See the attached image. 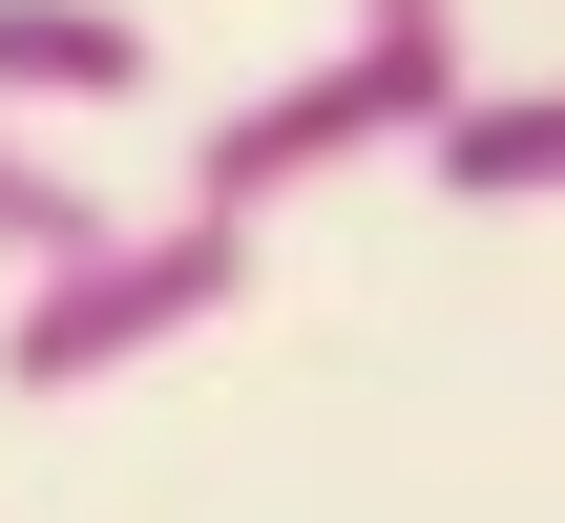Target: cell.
<instances>
[{"label": "cell", "instance_id": "1", "mask_svg": "<svg viewBox=\"0 0 565 523\" xmlns=\"http://www.w3.org/2000/svg\"><path fill=\"white\" fill-rule=\"evenodd\" d=\"M210 314H252V210H168V231H84L63 273H21V314H0V398H105V377H147L168 335H210Z\"/></svg>", "mask_w": 565, "mask_h": 523}, {"label": "cell", "instance_id": "2", "mask_svg": "<svg viewBox=\"0 0 565 523\" xmlns=\"http://www.w3.org/2000/svg\"><path fill=\"white\" fill-rule=\"evenodd\" d=\"M440 105H461V21H356L335 63H294V84H252V105H231V126L189 147V189L273 231L294 189H335V168H377V147H419Z\"/></svg>", "mask_w": 565, "mask_h": 523}, {"label": "cell", "instance_id": "3", "mask_svg": "<svg viewBox=\"0 0 565 523\" xmlns=\"http://www.w3.org/2000/svg\"><path fill=\"white\" fill-rule=\"evenodd\" d=\"M419 168H440L461 210H565V84H461V105L419 126Z\"/></svg>", "mask_w": 565, "mask_h": 523}, {"label": "cell", "instance_id": "4", "mask_svg": "<svg viewBox=\"0 0 565 523\" xmlns=\"http://www.w3.org/2000/svg\"><path fill=\"white\" fill-rule=\"evenodd\" d=\"M126 84H147L126 0H0V105H126Z\"/></svg>", "mask_w": 565, "mask_h": 523}, {"label": "cell", "instance_id": "5", "mask_svg": "<svg viewBox=\"0 0 565 523\" xmlns=\"http://www.w3.org/2000/svg\"><path fill=\"white\" fill-rule=\"evenodd\" d=\"M84 231H105V189H84L63 147H21V105H0V273H63Z\"/></svg>", "mask_w": 565, "mask_h": 523}, {"label": "cell", "instance_id": "6", "mask_svg": "<svg viewBox=\"0 0 565 523\" xmlns=\"http://www.w3.org/2000/svg\"><path fill=\"white\" fill-rule=\"evenodd\" d=\"M356 21H461V0H356Z\"/></svg>", "mask_w": 565, "mask_h": 523}]
</instances>
